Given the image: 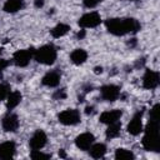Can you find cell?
<instances>
[{
	"label": "cell",
	"instance_id": "ffe728a7",
	"mask_svg": "<svg viewBox=\"0 0 160 160\" xmlns=\"http://www.w3.org/2000/svg\"><path fill=\"white\" fill-rule=\"evenodd\" d=\"M69 31H70V25L64 24V22H59V24H56V25L50 30V34H51V36H52L54 39H59V38L65 36Z\"/></svg>",
	"mask_w": 160,
	"mask_h": 160
},
{
	"label": "cell",
	"instance_id": "f546056e",
	"mask_svg": "<svg viewBox=\"0 0 160 160\" xmlns=\"http://www.w3.org/2000/svg\"><path fill=\"white\" fill-rule=\"evenodd\" d=\"M85 35H86V30H85V29H81L80 31H78L76 38H78L79 40H81V39H84V38H85Z\"/></svg>",
	"mask_w": 160,
	"mask_h": 160
},
{
	"label": "cell",
	"instance_id": "30bf717a",
	"mask_svg": "<svg viewBox=\"0 0 160 160\" xmlns=\"http://www.w3.org/2000/svg\"><path fill=\"white\" fill-rule=\"evenodd\" d=\"M100 95L105 101H115L120 96V88L114 84H108L100 88Z\"/></svg>",
	"mask_w": 160,
	"mask_h": 160
},
{
	"label": "cell",
	"instance_id": "8fae6325",
	"mask_svg": "<svg viewBox=\"0 0 160 160\" xmlns=\"http://www.w3.org/2000/svg\"><path fill=\"white\" fill-rule=\"evenodd\" d=\"M1 126L8 132L16 131L18 128H19V118H18V115L14 114V112H11V111H9L8 114H5L4 118H2V120H1Z\"/></svg>",
	"mask_w": 160,
	"mask_h": 160
},
{
	"label": "cell",
	"instance_id": "d4e9b609",
	"mask_svg": "<svg viewBox=\"0 0 160 160\" xmlns=\"http://www.w3.org/2000/svg\"><path fill=\"white\" fill-rule=\"evenodd\" d=\"M150 119H154V120H159L160 119V105L159 104H155L151 110H150Z\"/></svg>",
	"mask_w": 160,
	"mask_h": 160
},
{
	"label": "cell",
	"instance_id": "44dd1931",
	"mask_svg": "<svg viewBox=\"0 0 160 160\" xmlns=\"http://www.w3.org/2000/svg\"><path fill=\"white\" fill-rule=\"evenodd\" d=\"M120 130H121V124H120V121L109 124V125H108V129H106V131H105L106 139H108V140H111V139L118 138L119 134H120Z\"/></svg>",
	"mask_w": 160,
	"mask_h": 160
},
{
	"label": "cell",
	"instance_id": "2e32d148",
	"mask_svg": "<svg viewBox=\"0 0 160 160\" xmlns=\"http://www.w3.org/2000/svg\"><path fill=\"white\" fill-rule=\"evenodd\" d=\"M21 99H22V95L20 91L18 90H14V91H10L9 95L6 96V109L9 111L14 110L20 102H21Z\"/></svg>",
	"mask_w": 160,
	"mask_h": 160
},
{
	"label": "cell",
	"instance_id": "9c48e42d",
	"mask_svg": "<svg viewBox=\"0 0 160 160\" xmlns=\"http://www.w3.org/2000/svg\"><path fill=\"white\" fill-rule=\"evenodd\" d=\"M159 81H160V78H159V72L155 71V70H151V69H146L145 72H144V76H142V86L148 90H154L159 86Z\"/></svg>",
	"mask_w": 160,
	"mask_h": 160
},
{
	"label": "cell",
	"instance_id": "ba28073f",
	"mask_svg": "<svg viewBox=\"0 0 160 160\" xmlns=\"http://www.w3.org/2000/svg\"><path fill=\"white\" fill-rule=\"evenodd\" d=\"M46 142H48V135H46V132L44 130L39 129V130H36L31 135V138L29 140V146H30L31 150H41L46 145Z\"/></svg>",
	"mask_w": 160,
	"mask_h": 160
},
{
	"label": "cell",
	"instance_id": "484cf974",
	"mask_svg": "<svg viewBox=\"0 0 160 160\" xmlns=\"http://www.w3.org/2000/svg\"><path fill=\"white\" fill-rule=\"evenodd\" d=\"M101 1H102V0H82V4H84V6L88 8V9H94V8H96Z\"/></svg>",
	"mask_w": 160,
	"mask_h": 160
},
{
	"label": "cell",
	"instance_id": "4fadbf2b",
	"mask_svg": "<svg viewBox=\"0 0 160 160\" xmlns=\"http://www.w3.org/2000/svg\"><path fill=\"white\" fill-rule=\"evenodd\" d=\"M122 116V111L120 109H112V110H108V111H104L100 118H99V121L101 124H112V122H116V121H120Z\"/></svg>",
	"mask_w": 160,
	"mask_h": 160
},
{
	"label": "cell",
	"instance_id": "52a82bcc",
	"mask_svg": "<svg viewBox=\"0 0 160 160\" xmlns=\"http://www.w3.org/2000/svg\"><path fill=\"white\" fill-rule=\"evenodd\" d=\"M142 114H144L142 110L135 112L134 116L131 118V120L129 121V124H128V126H126V131H128L130 135L136 136V135H139L140 132H142V129H144V128H142Z\"/></svg>",
	"mask_w": 160,
	"mask_h": 160
},
{
	"label": "cell",
	"instance_id": "1f68e13d",
	"mask_svg": "<svg viewBox=\"0 0 160 160\" xmlns=\"http://www.w3.org/2000/svg\"><path fill=\"white\" fill-rule=\"evenodd\" d=\"M94 72L95 74H101L102 72V68L101 66H95L94 68Z\"/></svg>",
	"mask_w": 160,
	"mask_h": 160
},
{
	"label": "cell",
	"instance_id": "277c9868",
	"mask_svg": "<svg viewBox=\"0 0 160 160\" xmlns=\"http://www.w3.org/2000/svg\"><path fill=\"white\" fill-rule=\"evenodd\" d=\"M58 120L62 125L74 126L81 121V115L78 109H66L58 114Z\"/></svg>",
	"mask_w": 160,
	"mask_h": 160
},
{
	"label": "cell",
	"instance_id": "7c38bea8",
	"mask_svg": "<svg viewBox=\"0 0 160 160\" xmlns=\"http://www.w3.org/2000/svg\"><path fill=\"white\" fill-rule=\"evenodd\" d=\"M94 142H95V136L91 132H82L75 138L76 148L82 151H88Z\"/></svg>",
	"mask_w": 160,
	"mask_h": 160
},
{
	"label": "cell",
	"instance_id": "5b68a950",
	"mask_svg": "<svg viewBox=\"0 0 160 160\" xmlns=\"http://www.w3.org/2000/svg\"><path fill=\"white\" fill-rule=\"evenodd\" d=\"M101 21H102V20H101V16H100L99 12H96V11H90V12L84 14V15L79 19L78 24H79V26H80L81 29H92V28L99 26V25L101 24Z\"/></svg>",
	"mask_w": 160,
	"mask_h": 160
},
{
	"label": "cell",
	"instance_id": "cb8c5ba5",
	"mask_svg": "<svg viewBox=\"0 0 160 160\" xmlns=\"http://www.w3.org/2000/svg\"><path fill=\"white\" fill-rule=\"evenodd\" d=\"M9 92H10V85L0 82V101L5 100L6 96L9 95Z\"/></svg>",
	"mask_w": 160,
	"mask_h": 160
},
{
	"label": "cell",
	"instance_id": "5bb4252c",
	"mask_svg": "<svg viewBox=\"0 0 160 160\" xmlns=\"http://www.w3.org/2000/svg\"><path fill=\"white\" fill-rule=\"evenodd\" d=\"M60 79H61V74L58 70H51L42 76L41 84L46 88H56L60 84Z\"/></svg>",
	"mask_w": 160,
	"mask_h": 160
},
{
	"label": "cell",
	"instance_id": "6da1fadb",
	"mask_svg": "<svg viewBox=\"0 0 160 160\" xmlns=\"http://www.w3.org/2000/svg\"><path fill=\"white\" fill-rule=\"evenodd\" d=\"M105 28L115 36H124L126 34L138 32L141 29V25L134 18H111L105 21Z\"/></svg>",
	"mask_w": 160,
	"mask_h": 160
},
{
	"label": "cell",
	"instance_id": "8992f818",
	"mask_svg": "<svg viewBox=\"0 0 160 160\" xmlns=\"http://www.w3.org/2000/svg\"><path fill=\"white\" fill-rule=\"evenodd\" d=\"M32 58H34V49H20L14 52L12 62L19 68H25L29 65Z\"/></svg>",
	"mask_w": 160,
	"mask_h": 160
},
{
	"label": "cell",
	"instance_id": "d6a6232c",
	"mask_svg": "<svg viewBox=\"0 0 160 160\" xmlns=\"http://www.w3.org/2000/svg\"><path fill=\"white\" fill-rule=\"evenodd\" d=\"M59 156H60V158H66V154H65L64 149H60V150H59Z\"/></svg>",
	"mask_w": 160,
	"mask_h": 160
},
{
	"label": "cell",
	"instance_id": "4dcf8cb0",
	"mask_svg": "<svg viewBox=\"0 0 160 160\" xmlns=\"http://www.w3.org/2000/svg\"><path fill=\"white\" fill-rule=\"evenodd\" d=\"M92 111H94V106H86V108H85V114L89 115V114H91Z\"/></svg>",
	"mask_w": 160,
	"mask_h": 160
},
{
	"label": "cell",
	"instance_id": "e0dca14e",
	"mask_svg": "<svg viewBox=\"0 0 160 160\" xmlns=\"http://www.w3.org/2000/svg\"><path fill=\"white\" fill-rule=\"evenodd\" d=\"M88 60V52L84 49H75L70 54V61L74 65H82Z\"/></svg>",
	"mask_w": 160,
	"mask_h": 160
},
{
	"label": "cell",
	"instance_id": "9a60e30c",
	"mask_svg": "<svg viewBox=\"0 0 160 160\" xmlns=\"http://www.w3.org/2000/svg\"><path fill=\"white\" fill-rule=\"evenodd\" d=\"M16 152V145L14 141H5L0 144V159H11Z\"/></svg>",
	"mask_w": 160,
	"mask_h": 160
},
{
	"label": "cell",
	"instance_id": "ac0fdd59",
	"mask_svg": "<svg viewBox=\"0 0 160 160\" xmlns=\"http://www.w3.org/2000/svg\"><path fill=\"white\" fill-rule=\"evenodd\" d=\"M24 6V0H6L4 2L2 10L9 14H15L19 10H21Z\"/></svg>",
	"mask_w": 160,
	"mask_h": 160
},
{
	"label": "cell",
	"instance_id": "4316f807",
	"mask_svg": "<svg viewBox=\"0 0 160 160\" xmlns=\"http://www.w3.org/2000/svg\"><path fill=\"white\" fill-rule=\"evenodd\" d=\"M52 98H54L55 100H62V99H65V98H66V91H65V89L56 90V91L52 94Z\"/></svg>",
	"mask_w": 160,
	"mask_h": 160
},
{
	"label": "cell",
	"instance_id": "603a6c76",
	"mask_svg": "<svg viewBox=\"0 0 160 160\" xmlns=\"http://www.w3.org/2000/svg\"><path fill=\"white\" fill-rule=\"evenodd\" d=\"M30 158L34 159V160H46V159H50L51 158V154L42 152L41 150H31Z\"/></svg>",
	"mask_w": 160,
	"mask_h": 160
},
{
	"label": "cell",
	"instance_id": "e575fe53",
	"mask_svg": "<svg viewBox=\"0 0 160 160\" xmlns=\"http://www.w3.org/2000/svg\"><path fill=\"white\" fill-rule=\"evenodd\" d=\"M129 1H138V0H129Z\"/></svg>",
	"mask_w": 160,
	"mask_h": 160
},
{
	"label": "cell",
	"instance_id": "7402d4cb",
	"mask_svg": "<svg viewBox=\"0 0 160 160\" xmlns=\"http://www.w3.org/2000/svg\"><path fill=\"white\" fill-rule=\"evenodd\" d=\"M114 158L115 159H120V160H132L135 159V155L131 150H128V149H124V148H119L115 150V154H114Z\"/></svg>",
	"mask_w": 160,
	"mask_h": 160
},
{
	"label": "cell",
	"instance_id": "7a4b0ae2",
	"mask_svg": "<svg viewBox=\"0 0 160 160\" xmlns=\"http://www.w3.org/2000/svg\"><path fill=\"white\" fill-rule=\"evenodd\" d=\"M144 136H142V146L146 151L158 152L160 150V135H159V120L150 119L142 129Z\"/></svg>",
	"mask_w": 160,
	"mask_h": 160
},
{
	"label": "cell",
	"instance_id": "836d02e7",
	"mask_svg": "<svg viewBox=\"0 0 160 160\" xmlns=\"http://www.w3.org/2000/svg\"><path fill=\"white\" fill-rule=\"evenodd\" d=\"M128 45H129V46H135V45H136V39H131V41H129Z\"/></svg>",
	"mask_w": 160,
	"mask_h": 160
},
{
	"label": "cell",
	"instance_id": "3957f363",
	"mask_svg": "<svg viewBox=\"0 0 160 160\" xmlns=\"http://www.w3.org/2000/svg\"><path fill=\"white\" fill-rule=\"evenodd\" d=\"M58 58V50L52 44H45L34 50V59L42 65H52Z\"/></svg>",
	"mask_w": 160,
	"mask_h": 160
},
{
	"label": "cell",
	"instance_id": "d6986e66",
	"mask_svg": "<svg viewBox=\"0 0 160 160\" xmlns=\"http://www.w3.org/2000/svg\"><path fill=\"white\" fill-rule=\"evenodd\" d=\"M89 154L94 159H101V158H104L105 154H106V146H105V144H102V142H94L90 146V149H89Z\"/></svg>",
	"mask_w": 160,
	"mask_h": 160
},
{
	"label": "cell",
	"instance_id": "f1b7e54d",
	"mask_svg": "<svg viewBox=\"0 0 160 160\" xmlns=\"http://www.w3.org/2000/svg\"><path fill=\"white\" fill-rule=\"evenodd\" d=\"M45 5V0H34V6L36 9H40Z\"/></svg>",
	"mask_w": 160,
	"mask_h": 160
},
{
	"label": "cell",
	"instance_id": "d590c367",
	"mask_svg": "<svg viewBox=\"0 0 160 160\" xmlns=\"http://www.w3.org/2000/svg\"><path fill=\"white\" fill-rule=\"evenodd\" d=\"M0 54H1V48H0Z\"/></svg>",
	"mask_w": 160,
	"mask_h": 160
},
{
	"label": "cell",
	"instance_id": "83f0119b",
	"mask_svg": "<svg viewBox=\"0 0 160 160\" xmlns=\"http://www.w3.org/2000/svg\"><path fill=\"white\" fill-rule=\"evenodd\" d=\"M8 65H9V61H8V60L0 59V72H1L2 70H5V69L8 68Z\"/></svg>",
	"mask_w": 160,
	"mask_h": 160
}]
</instances>
